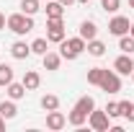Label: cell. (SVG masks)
I'll return each mask as SVG.
<instances>
[{
    "label": "cell",
    "mask_w": 134,
    "mask_h": 132,
    "mask_svg": "<svg viewBox=\"0 0 134 132\" xmlns=\"http://www.w3.org/2000/svg\"><path fill=\"white\" fill-rule=\"evenodd\" d=\"M85 44H88V42H85L80 34L72 36V39L59 42V54H62V60H77V57L85 52Z\"/></svg>",
    "instance_id": "obj_1"
},
{
    "label": "cell",
    "mask_w": 134,
    "mask_h": 132,
    "mask_svg": "<svg viewBox=\"0 0 134 132\" xmlns=\"http://www.w3.org/2000/svg\"><path fill=\"white\" fill-rule=\"evenodd\" d=\"M8 29L18 36H23V34H29L34 29V16H26V13H10L8 16Z\"/></svg>",
    "instance_id": "obj_2"
},
{
    "label": "cell",
    "mask_w": 134,
    "mask_h": 132,
    "mask_svg": "<svg viewBox=\"0 0 134 132\" xmlns=\"http://www.w3.org/2000/svg\"><path fill=\"white\" fill-rule=\"evenodd\" d=\"M88 124H90V130H96V132H106L111 127V116L106 114V109H103V111L93 109V111L88 114Z\"/></svg>",
    "instance_id": "obj_3"
},
{
    "label": "cell",
    "mask_w": 134,
    "mask_h": 132,
    "mask_svg": "<svg viewBox=\"0 0 134 132\" xmlns=\"http://www.w3.org/2000/svg\"><path fill=\"white\" fill-rule=\"evenodd\" d=\"M47 39L54 42V44L65 42V23H62V18H47Z\"/></svg>",
    "instance_id": "obj_4"
},
{
    "label": "cell",
    "mask_w": 134,
    "mask_h": 132,
    "mask_svg": "<svg viewBox=\"0 0 134 132\" xmlns=\"http://www.w3.org/2000/svg\"><path fill=\"white\" fill-rule=\"evenodd\" d=\"M100 88H103L106 93H119V91H121V78H119L116 70H106V73H103Z\"/></svg>",
    "instance_id": "obj_5"
},
{
    "label": "cell",
    "mask_w": 134,
    "mask_h": 132,
    "mask_svg": "<svg viewBox=\"0 0 134 132\" xmlns=\"http://www.w3.org/2000/svg\"><path fill=\"white\" fill-rule=\"evenodd\" d=\"M108 34H114V36L129 34V18L126 16H114L111 21H108Z\"/></svg>",
    "instance_id": "obj_6"
},
{
    "label": "cell",
    "mask_w": 134,
    "mask_h": 132,
    "mask_svg": "<svg viewBox=\"0 0 134 132\" xmlns=\"http://www.w3.org/2000/svg\"><path fill=\"white\" fill-rule=\"evenodd\" d=\"M67 127V116L62 114V111H47V130L52 132H59V130H65Z\"/></svg>",
    "instance_id": "obj_7"
},
{
    "label": "cell",
    "mask_w": 134,
    "mask_h": 132,
    "mask_svg": "<svg viewBox=\"0 0 134 132\" xmlns=\"http://www.w3.org/2000/svg\"><path fill=\"white\" fill-rule=\"evenodd\" d=\"M114 70H116L119 75H132V70H134V60H132V54H119L116 60H114Z\"/></svg>",
    "instance_id": "obj_8"
},
{
    "label": "cell",
    "mask_w": 134,
    "mask_h": 132,
    "mask_svg": "<svg viewBox=\"0 0 134 132\" xmlns=\"http://www.w3.org/2000/svg\"><path fill=\"white\" fill-rule=\"evenodd\" d=\"M23 85H26V91H36V88H39V85H41V75H39V73H36V70H26V73H23Z\"/></svg>",
    "instance_id": "obj_9"
},
{
    "label": "cell",
    "mask_w": 134,
    "mask_h": 132,
    "mask_svg": "<svg viewBox=\"0 0 134 132\" xmlns=\"http://www.w3.org/2000/svg\"><path fill=\"white\" fill-rule=\"evenodd\" d=\"M10 54H13L16 60H26V57L31 54V44H26V42H13V44H10Z\"/></svg>",
    "instance_id": "obj_10"
},
{
    "label": "cell",
    "mask_w": 134,
    "mask_h": 132,
    "mask_svg": "<svg viewBox=\"0 0 134 132\" xmlns=\"http://www.w3.org/2000/svg\"><path fill=\"white\" fill-rule=\"evenodd\" d=\"M5 93H8V99L18 101V99H23V96H26V85L13 80V83H8V85H5Z\"/></svg>",
    "instance_id": "obj_11"
},
{
    "label": "cell",
    "mask_w": 134,
    "mask_h": 132,
    "mask_svg": "<svg viewBox=\"0 0 134 132\" xmlns=\"http://www.w3.org/2000/svg\"><path fill=\"white\" fill-rule=\"evenodd\" d=\"M41 60H44V70H59V65H62V54H57V52L41 54Z\"/></svg>",
    "instance_id": "obj_12"
},
{
    "label": "cell",
    "mask_w": 134,
    "mask_h": 132,
    "mask_svg": "<svg viewBox=\"0 0 134 132\" xmlns=\"http://www.w3.org/2000/svg\"><path fill=\"white\" fill-rule=\"evenodd\" d=\"M85 122H88V114L72 106V111H70V116H67V124H72V127H77V130H80Z\"/></svg>",
    "instance_id": "obj_13"
},
{
    "label": "cell",
    "mask_w": 134,
    "mask_h": 132,
    "mask_svg": "<svg viewBox=\"0 0 134 132\" xmlns=\"http://www.w3.org/2000/svg\"><path fill=\"white\" fill-rule=\"evenodd\" d=\"M65 16V5L59 0H47V18H62Z\"/></svg>",
    "instance_id": "obj_14"
},
{
    "label": "cell",
    "mask_w": 134,
    "mask_h": 132,
    "mask_svg": "<svg viewBox=\"0 0 134 132\" xmlns=\"http://www.w3.org/2000/svg\"><path fill=\"white\" fill-rule=\"evenodd\" d=\"M80 36H83L85 42L96 39V36H98V26H96L93 21H83V23H80Z\"/></svg>",
    "instance_id": "obj_15"
},
{
    "label": "cell",
    "mask_w": 134,
    "mask_h": 132,
    "mask_svg": "<svg viewBox=\"0 0 134 132\" xmlns=\"http://www.w3.org/2000/svg\"><path fill=\"white\" fill-rule=\"evenodd\" d=\"M16 114H18V109H16V101H13V99L0 101V116H5V119H13Z\"/></svg>",
    "instance_id": "obj_16"
},
{
    "label": "cell",
    "mask_w": 134,
    "mask_h": 132,
    "mask_svg": "<svg viewBox=\"0 0 134 132\" xmlns=\"http://www.w3.org/2000/svg\"><path fill=\"white\" fill-rule=\"evenodd\" d=\"M85 49H88V54H93V57H103V54H106V44L98 42V39H90V42L85 44Z\"/></svg>",
    "instance_id": "obj_17"
},
{
    "label": "cell",
    "mask_w": 134,
    "mask_h": 132,
    "mask_svg": "<svg viewBox=\"0 0 134 132\" xmlns=\"http://www.w3.org/2000/svg\"><path fill=\"white\" fill-rule=\"evenodd\" d=\"M39 11H41V3H39V0H21V13L34 16V13H39Z\"/></svg>",
    "instance_id": "obj_18"
},
{
    "label": "cell",
    "mask_w": 134,
    "mask_h": 132,
    "mask_svg": "<svg viewBox=\"0 0 134 132\" xmlns=\"http://www.w3.org/2000/svg\"><path fill=\"white\" fill-rule=\"evenodd\" d=\"M119 49L124 54H134V36H129V34L119 36Z\"/></svg>",
    "instance_id": "obj_19"
},
{
    "label": "cell",
    "mask_w": 134,
    "mask_h": 132,
    "mask_svg": "<svg viewBox=\"0 0 134 132\" xmlns=\"http://www.w3.org/2000/svg\"><path fill=\"white\" fill-rule=\"evenodd\" d=\"M41 109H44V111H54V109H59V96L47 93V96L41 99Z\"/></svg>",
    "instance_id": "obj_20"
},
{
    "label": "cell",
    "mask_w": 134,
    "mask_h": 132,
    "mask_svg": "<svg viewBox=\"0 0 134 132\" xmlns=\"http://www.w3.org/2000/svg\"><path fill=\"white\" fill-rule=\"evenodd\" d=\"M103 73H106V67H90V70H88V83H90V85H100Z\"/></svg>",
    "instance_id": "obj_21"
},
{
    "label": "cell",
    "mask_w": 134,
    "mask_h": 132,
    "mask_svg": "<svg viewBox=\"0 0 134 132\" xmlns=\"http://www.w3.org/2000/svg\"><path fill=\"white\" fill-rule=\"evenodd\" d=\"M75 109H80V111H85V114H90V111L96 109V101H93V96H83V99H77Z\"/></svg>",
    "instance_id": "obj_22"
},
{
    "label": "cell",
    "mask_w": 134,
    "mask_h": 132,
    "mask_svg": "<svg viewBox=\"0 0 134 132\" xmlns=\"http://www.w3.org/2000/svg\"><path fill=\"white\" fill-rule=\"evenodd\" d=\"M8 83H13V67L10 65H0V88H5Z\"/></svg>",
    "instance_id": "obj_23"
},
{
    "label": "cell",
    "mask_w": 134,
    "mask_h": 132,
    "mask_svg": "<svg viewBox=\"0 0 134 132\" xmlns=\"http://www.w3.org/2000/svg\"><path fill=\"white\" fill-rule=\"evenodd\" d=\"M31 52L34 54H47V52H49V39H34L31 42Z\"/></svg>",
    "instance_id": "obj_24"
},
{
    "label": "cell",
    "mask_w": 134,
    "mask_h": 132,
    "mask_svg": "<svg viewBox=\"0 0 134 132\" xmlns=\"http://www.w3.org/2000/svg\"><path fill=\"white\" fill-rule=\"evenodd\" d=\"M119 111H121L124 119L134 122V104H132V101H119Z\"/></svg>",
    "instance_id": "obj_25"
},
{
    "label": "cell",
    "mask_w": 134,
    "mask_h": 132,
    "mask_svg": "<svg viewBox=\"0 0 134 132\" xmlns=\"http://www.w3.org/2000/svg\"><path fill=\"white\" fill-rule=\"evenodd\" d=\"M100 8H103L106 13H116L119 8H121V0H103V3H100Z\"/></svg>",
    "instance_id": "obj_26"
},
{
    "label": "cell",
    "mask_w": 134,
    "mask_h": 132,
    "mask_svg": "<svg viewBox=\"0 0 134 132\" xmlns=\"http://www.w3.org/2000/svg\"><path fill=\"white\" fill-rule=\"evenodd\" d=\"M106 114L111 116V119H116V116H121V111H119V101H111V104L106 106Z\"/></svg>",
    "instance_id": "obj_27"
},
{
    "label": "cell",
    "mask_w": 134,
    "mask_h": 132,
    "mask_svg": "<svg viewBox=\"0 0 134 132\" xmlns=\"http://www.w3.org/2000/svg\"><path fill=\"white\" fill-rule=\"evenodd\" d=\"M5 26H8V18H5V16H3V13H0V31H3Z\"/></svg>",
    "instance_id": "obj_28"
},
{
    "label": "cell",
    "mask_w": 134,
    "mask_h": 132,
    "mask_svg": "<svg viewBox=\"0 0 134 132\" xmlns=\"http://www.w3.org/2000/svg\"><path fill=\"white\" fill-rule=\"evenodd\" d=\"M59 3H62L65 8H70V5H72V3H77V0H59Z\"/></svg>",
    "instance_id": "obj_29"
},
{
    "label": "cell",
    "mask_w": 134,
    "mask_h": 132,
    "mask_svg": "<svg viewBox=\"0 0 134 132\" xmlns=\"http://www.w3.org/2000/svg\"><path fill=\"white\" fill-rule=\"evenodd\" d=\"M5 122H8V119H5V116H0V130H5Z\"/></svg>",
    "instance_id": "obj_30"
},
{
    "label": "cell",
    "mask_w": 134,
    "mask_h": 132,
    "mask_svg": "<svg viewBox=\"0 0 134 132\" xmlns=\"http://www.w3.org/2000/svg\"><path fill=\"white\" fill-rule=\"evenodd\" d=\"M129 36H134V21L129 23Z\"/></svg>",
    "instance_id": "obj_31"
},
{
    "label": "cell",
    "mask_w": 134,
    "mask_h": 132,
    "mask_svg": "<svg viewBox=\"0 0 134 132\" xmlns=\"http://www.w3.org/2000/svg\"><path fill=\"white\" fill-rule=\"evenodd\" d=\"M129 8H132V11H134V0H129Z\"/></svg>",
    "instance_id": "obj_32"
},
{
    "label": "cell",
    "mask_w": 134,
    "mask_h": 132,
    "mask_svg": "<svg viewBox=\"0 0 134 132\" xmlns=\"http://www.w3.org/2000/svg\"><path fill=\"white\" fill-rule=\"evenodd\" d=\"M77 3H90V0H77Z\"/></svg>",
    "instance_id": "obj_33"
},
{
    "label": "cell",
    "mask_w": 134,
    "mask_h": 132,
    "mask_svg": "<svg viewBox=\"0 0 134 132\" xmlns=\"http://www.w3.org/2000/svg\"><path fill=\"white\" fill-rule=\"evenodd\" d=\"M132 80H134V70H132Z\"/></svg>",
    "instance_id": "obj_34"
},
{
    "label": "cell",
    "mask_w": 134,
    "mask_h": 132,
    "mask_svg": "<svg viewBox=\"0 0 134 132\" xmlns=\"http://www.w3.org/2000/svg\"><path fill=\"white\" fill-rule=\"evenodd\" d=\"M0 101H3V96H0Z\"/></svg>",
    "instance_id": "obj_35"
}]
</instances>
